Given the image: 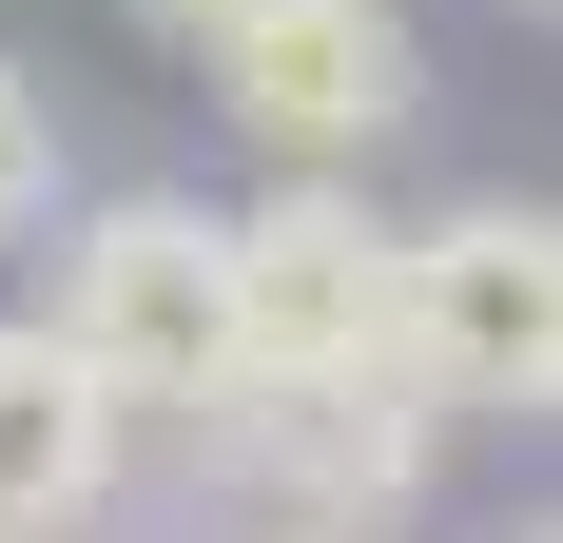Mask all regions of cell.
<instances>
[{"instance_id":"6da1fadb","label":"cell","mask_w":563,"mask_h":543,"mask_svg":"<svg viewBox=\"0 0 563 543\" xmlns=\"http://www.w3.org/2000/svg\"><path fill=\"white\" fill-rule=\"evenodd\" d=\"M40 350L98 388L117 428H136V408H214V369H233L214 195H98V214L58 233V311H40Z\"/></svg>"},{"instance_id":"7a4b0ae2","label":"cell","mask_w":563,"mask_h":543,"mask_svg":"<svg viewBox=\"0 0 563 543\" xmlns=\"http://www.w3.org/2000/svg\"><path fill=\"white\" fill-rule=\"evenodd\" d=\"M233 272V369H408V233L369 214V175H273L253 214H214Z\"/></svg>"},{"instance_id":"3957f363","label":"cell","mask_w":563,"mask_h":543,"mask_svg":"<svg viewBox=\"0 0 563 543\" xmlns=\"http://www.w3.org/2000/svg\"><path fill=\"white\" fill-rule=\"evenodd\" d=\"M195 446H214L233 486L273 505V524H331L369 543L428 466H448V408L408 369H214V408H195Z\"/></svg>"},{"instance_id":"277c9868","label":"cell","mask_w":563,"mask_h":543,"mask_svg":"<svg viewBox=\"0 0 563 543\" xmlns=\"http://www.w3.org/2000/svg\"><path fill=\"white\" fill-rule=\"evenodd\" d=\"M195 58H214V117L253 156H291V175H350L369 136L428 117V40L389 0H214Z\"/></svg>"},{"instance_id":"5b68a950","label":"cell","mask_w":563,"mask_h":543,"mask_svg":"<svg viewBox=\"0 0 563 543\" xmlns=\"http://www.w3.org/2000/svg\"><path fill=\"white\" fill-rule=\"evenodd\" d=\"M408 388L428 408H544L563 388V233L525 195H466V214L408 233Z\"/></svg>"},{"instance_id":"8992f818","label":"cell","mask_w":563,"mask_h":543,"mask_svg":"<svg viewBox=\"0 0 563 543\" xmlns=\"http://www.w3.org/2000/svg\"><path fill=\"white\" fill-rule=\"evenodd\" d=\"M117 505V408L40 350V311H0V543H58Z\"/></svg>"},{"instance_id":"52a82bcc","label":"cell","mask_w":563,"mask_h":543,"mask_svg":"<svg viewBox=\"0 0 563 543\" xmlns=\"http://www.w3.org/2000/svg\"><path fill=\"white\" fill-rule=\"evenodd\" d=\"M40 214H58V98L0 58V233H40Z\"/></svg>"},{"instance_id":"ba28073f","label":"cell","mask_w":563,"mask_h":543,"mask_svg":"<svg viewBox=\"0 0 563 543\" xmlns=\"http://www.w3.org/2000/svg\"><path fill=\"white\" fill-rule=\"evenodd\" d=\"M136 20H175V40H195V20H214V0H136Z\"/></svg>"},{"instance_id":"9c48e42d","label":"cell","mask_w":563,"mask_h":543,"mask_svg":"<svg viewBox=\"0 0 563 543\" xmlns=\"http://www.w3.org/2000/svg\"><path fill=\"white\" fill-rule=\"evenodd\" d=\"M253 543H331V524H253Z\"/></svg>"}]
</instances>
